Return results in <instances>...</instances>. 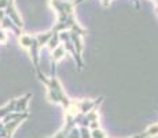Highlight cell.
<instances>
[{
	"mask_svg": "<svg viewBox=\"0 0 158 138\" xmlns=\"http://www.w3.org/2000/svg\"><path fill=\"white\" fill-rule=\"evenodd\" d=\"M103 102V97H98L95 100H73V105H74L77 113H88L89 110L98 108Z\"/></svg>",
	"mask_w": 158,
	"mask_h": 138,
	"instance_id": "3",
	"label": "cell"
},
{
	"mask_svg": "<svg viewBox=\"0 0 158 138\" xmlns=\"http://www.w3.org/2000/svg\"><path fill=\"white\" fill-rule=\"evenodd\" d=\"M59 42H60V44L65 47L66 53H70V55L74 58L77 69L78 70H83V68H84V61H83V58H80L77 55V53H76L74 44H73V42H72V39H70V32H69V30H62V32H59Z\"/></svg>",
	"mask_w": 158,
	"mask_h": 138,
	"instance_id": "2",
	"label": "cell"
},
{
	"mask_svg": "<svg viewBox=\"0 0 158 138\" xmlns=\"http://www.w3.org/2000/svg\"><path fill=\"white\" fill-rule=\"evenodd\" d=\"M129 138H144V137H143V134L140 133V134H136V136H133V137H129Z\"/></svg>",
	"mask_w": 158,
	"mask_h": 138,
	"instance_id": "20",
	"label": "cell"
},
{
	"mask_svg": "<svg viewBox=\"0 0 158 138\" xmlns=\"http://www.w3.org/2000/svg\"><path fill=\"white\" fill-rule=\"evenodd\" d=\"M66 57H68V53L62 44H59L51 51V76H56V64Z\"/></svg>",
	"mask_w": 158,
	"mask_h": 138,
	"instance_id": "5",
	"label": "cell"
},
{
	"mask_svg": "<svg viewBox=\"0 0 158 138\" xmlns=\"http://www.w3.org/2000/svg\"><path fill=\"white\" fill-rule=\"evenodd\" d=\"M51 38H52V32H51V30H47V32L35 35V39H36V42H37V44H39L40 48H43L44 46H47L48 42L51 40Z\"/></svg>",
	"mask_w": 158,
	"mask_h": 138,
	"instance_id": "10",
	"label": "cell"
},
{
	"mask_svg": "<svg viewBox=\"0 0 158 138\" xmlns=\"http://www.w3.org/2000/svg\"><path fill=\"white\" fill-rule=\"evenodd\" d=\"M39 80H40L47 88V100L51 104H59L62 105L65 110H68L72 106V100L66 96L65 88H63L62 83L59 82V79L56 76H51L47 78L43 72L37 75Z\"/></svg>",
	"mask_w": 158,
	"mask_h": 138,
	"instance_id": "1",
	"label": "cell"
},
{
	"mask_svg": "<svg viewBox=\"0 0 158 138\" xmlns=\"http://www.w3.org/2000/svg\"><path fill=\"white\" fill-rule=\"evenodd\" d=\"M70 39L74 44V48H76V53L80 58H83V50H84V42H83V36L78 35L76 32H70Z\"/></svg>",
	"mask_w": 158,
	"mask_h": 138,
	"instance_id": "9",
	"label": "cell"
},
{
	"mask_svg": "<svg viewBox=\"0 0 158 138\" xmlns=\"http://www.w3.org/2000/svg\"><path fill=\"white\" fill-rule=\"evenodd\" d=\"M0 138H6V133H4V124L0 122Z\"/></svg>",
	"mask_w": 158,
	"mask_h": 138,
	"instance_id": "18",
	"label": "cell"
},
{
	"mask_svg": "<svg viewBox=\"0 0 158 138\" xmlns=\"http://www.w3.org/2000/svg\"><path fill=\"white\" fill-rule=\"evenodd\" d=\"M0 28H2V29H4V30H6V29H10L13 33H15V36H17V38H19V36L22 35V29H19V28L15 25V24H14L8 17H6V15H4V18L2 20Z\"/></svg>",
	"mask_w": 158,
	"mask_h": 138,
	"instance_id": "8",
	"label": "cell"
},
{
	"mask_svg": "<svg viewBox=\"0 0 158 138\" xmlns=\"http://www.w3.org/2000/svg\"><path fill=\"white\" fill-rule=\"evenodd\" d=\"M111 3V0H102V6L103 7H109Z\"/></svg>",
	"mask_w": 158,
	"mask_h": 138,
	"instance_id": "19",
	"label": "cell"
},
{
	"mask_svg": "<svg viewBox=\"0 0 158 138\" xmlns=\"http://www.w3.org/2000/svg\"><path fill=\"white\" fill-rule=\"evenodd\" d=\"M15 101H17V98H13L10 102H7L6 105L0 106V120H2L4 116H7L8 113L15 112Z\"/></svg>",
	"mask_w": 158,
	"mask_h": 138,
	"instance_id": "11",
	"label": "cell"
},
{
	"mask_svg": "<svg viewBox=\"0 0 158 138\" xmlns=\"http://www.w3.org/2000/svg\"><path fill=\"white\" fill-rule=\"evenodd\" d=\"M143 137L147 138V137H157L158 136V124H151L148 126L147 128L143 131Z\"/></svg>",
	"mask_w": 158,
	"mask_h": 138,
	"instance_id": "12",
	"label": "cell"
},
{
	"mask_svg": "<svg viewBox=\"0 0 158 138\" xmlns=\"http://www.w3.org/2000/svg\"><path fill=\"white\" fill-rule=\"evenodd\" d=\"M8 2H10V0H0V10L4 11L6 7H7V4H8Z\"/></svg>",
	"mask_w": 158,
	"mask_h": 138,
	"instance_id": "17",
	"label": "cell"
},
{
	"mask_svg": "<svg viewBox=\"0 0 158 138\" xmlns=\"http://www.w3.org/2000/svg\"><path fill=\"white\" fill-rule=\"evenodd\" d=\"M4 15L6 17H8L11 21L17 25L19 29H22L23 28V20H22V17H21V14L18 13V10H17V7H15V3H14V0H10L8 2V4H7V7H6V10H4Z\"/></svg>",
	"mask_w": 158,
	"mask_h": 138,
	"instance_id": "4",
	"label": "cell"
},
{
	"mask_svg": "<svg viewBox=\"0 0 158 138\" xmlns=\"http://www.w3.org/2000/svg\"><path fill=\"white\" fill-rule=\"evenodd\" d=\"M73 127H76V123H74V116L72 113L66 112L65 115V123H63V127L58 131L56 134H54L52 137H44V138H66L69 134V131L72 130Z\"/></svg>",
	"mask_w": 158,
	"mask_h": 138,
	"instance_id": "6",
	"label": "cell"
},
{
	"mask_svg": "<svg viewBox=\"0 0 158 138\" xmlns=\"http://www.w3.org/2000/svg\"><path fill=\"white\" fill-rule=\"evenodd\" d=\"M85 119L88 123H92V122H99V112H98V108L89 110L88 113H85Z\"/></svg>",
	"mask_w": 158,
	"mask_h": 138,
	"instance_id": "13",
	"label": "cell"
},
{
	"mask_svg": "<svg viewBox=\"0 0 158 138\" xmlns=\"http://www.w3.org/2000/svg\"><path fill=\"white\" fill-rule=\"evenodd\" d=\"M91 137L92 138H107V134L99 127V128H95V130H91Z\"/></svg>",
	"mask_w": 158,
	"mask_h": 138,
	"instance_id": "14",
	"label": "cell"
},
{
	"mask_svg": "<svg viewBox=\"0 0 158 138\" xmlns=\"http://www.w3.org/2000/svg\"><path fill=\"white\" fill-rule=\"evenodd\" d=\"M7 40H8V36H7V32L4 29L0 28V44H7Z\"/></svg>",
	"mask_w": 158,
	"mask_h": 138,
	"instance_id": "16",
	"label": "cell"
},
{
	"mask_svg": "<svg viewBox=\"0 0 158 138\" xmlns=\"http://www.w3.org/2000/svg\"><path fill=\"white\" fill-rule=\"evenodd\" d=\"M30 98H32V94H26V96H23V97L17 98V101H15V112L28 113V106H29Z\"/></svg>",
	"mask_w": 158,
	"mask_h": 138,
	"instance_id": "7",
	"label": "cell"
},
{
	"mask_svg": "<svg viewBox=\"0 0 158 138\" xmlns=\"http://www.w3.org/2000/svg\"><path fill=\"white\" fill-rule=\"evenodd\" d=\"M0 122H2V120H0Z\"/></svg>",
	"mask_w": 158,
	"mask_h": 138,
	"instance_id": "21",
	"label": "cell"
},
{
	"mask_svg": "<svg viewBox=\"0 0 158 138\" xmlns=\"http://www.w3.org/2000/svg\"><path fill=\"white\" fill-rule=\"evenodd\" d=\"M78 130H80L81 138H92L91 137V130L88 127H78Z\"/></svg>",
	"mask_w": 158,
	"mask_h": 138,
	"instance_id": "15",
	"label": "cell"
}]
</instances>
